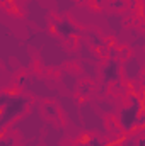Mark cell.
Instances as JSON below:
<instances>
[{
  "label": "cell",
  "instance_id": "obj_8",
  "mask_svg": "<svg viewBox=\"0 0 145 146\" xmlns=\"http://www.w3.org/2000/svg\"><path fill=\"white\" fill-rule=\"evenodd\" d=\"M109 5H111L113 9H125V7H126V2H125V0H111Z\"/></svg>",
  "mask_w": 145,
  "mask_h": 146
},
{
  "label": "cell",
  "instance_id": "obj_10",
  "mask_svg": "<svg viewBox=\"0 0 145 146\" xmlns=\"http://www.w3.org/2000/svg\"><path fill=\"white\" fill-rule=\"evenodd\" d=\"M137 146H145V138H138L137 139Z\"/></svg>",
  "mask_w": 145,
  "mask_h": 146
},
{
  "label": "cell",
  "instance_id": "obj_5",
  "mask_svg": "<svg viewBox=\"0 0 145 146\" xmlns=\"http://www.w3.org/2000/svg\"><path fill=\"white\" fill-rule=\"evenodd\" d=\"M109 143L108 141H103L101 138H96V136H91L84 145H80V146H108Z\"/></svg>",
  "mask_w": 145,
  "mask_h": 146
},
{
  "label": "cell",
  "instance_id": "obj_6",
  "mask_svg": "<svg viewBox=\"0 0 145 146\" xmlns=\"http://www.w3.org/2000/svg\"><path fill=\"white\" fill-rule=\"evenodd\" d=\"M0 146H15V138L10 134H0Z\"/></svg>",
  "mask_w": 145,
  "mask_h": 146
},
{
  "label": "cell",
  "instance_id": "obj_9",
  "mask_svg": "<svg viewBox=\"0 0 145 146\" xmlns=\"http://www.w3.org/2000/svg\"><path fill=\"white\" fill-rule=\"evenodd\" d=\"M44 110L48 112V115H53V117L56 115V109H55V106H53V104H51V106H50V104H46V106H44Z\"/></svg>",
  "mask_w": 145,
  "mask_h": 146
},
{
  "label": "cell",
  "instance_id": "obj_2",
  "mask_svg": "<svg viewBox=\"0 0 145 146\" xmlns=\"http://www.w3.org/2000/svg\"><path fill=\"white\" fill-rule=\"evenodd\" d=\"M140 112H144L142 97H140L137 92H132V94H130V106L123 107V109L118 112L119 127H121L125 133H132V131L137 127V119H138V114H140Z\"/></svg>",
  "mask_w": 145,
  "mask_h": 146
},
{
  "label": "cell",
  "instance_id": "obj_1",
  "mask_svg": "<svg viewBox=\"0 0 145 146\" xmlns=\"http://www.w3.org/2000/svg\"><path fill=\"white\" fill-rule=\"evenodd\" d=\"M29 104H31V97H28L24 94H14L10 97L7 106L3 109H0V134H3L5 129L28 110Z\"/></svg>",
  "mask_w": 145,
  "mask_h": 146
},
{
  "label": "cell",
  "instance_id": "obj_7",
  "mask_svg": "<svg viewBox=\"0 0 145 146\" xmlns=\"http://www.w3.org/2000/svg\"><path fill=\"white\" fill-rule=\"evenodd\" d=\"M12 95H14V92H0V109H3L7 106V102L10 100Z\"/></svg>",
  "mask_w": 145,
  "mask_h": 146
},
{
  "label": "cell",
  "instance_id": "obj_3",
  "mask_svg": "<svg viewBox=\"0 0 145 146\" xmlns=\"http://www.w3.org/2000/svg\"><path fill=\"white\" fill-rule=\"evenodd\" d=\"M121 73H123V68H121L119 60H111V58H108V61L101 68L103 80L106 83H118L121 80Z\"/></svg>",
  "mask_w": 145,
  "mask_h": 146
},
{
  "label": "cell",
  "instance_id": "obj_11",
  "mask_svg": "<svg viewBox=\"0 0 145 146\" xmlns=\"http://www.w3.org/2000/svg\"><path fill=\"white\" fill-rule=\"evenodd\" d=\"M138 2H140V0H138Z\"/></svg>",
  "mask_w": 145,
  "mask_h": 146
},
{
  "label": "cell",
  "instance_id": "obj_4",
  "mask_svg": "<svg viewBox=\"0 0 145 146\" xmlns=\"http://www.w3.org/2000/svg\"><path fill=\"white\" fill-rule=\"evenodd\" d=\"M53 33L58 34L60 37H63V39H68V37H72V36H79L80 34V29L77 26H73L68 19H62V21L55 22Z\"/></svg>",
  "mask_w": 145,
  "mask_h": 146
}]
</instances>
